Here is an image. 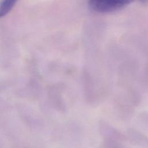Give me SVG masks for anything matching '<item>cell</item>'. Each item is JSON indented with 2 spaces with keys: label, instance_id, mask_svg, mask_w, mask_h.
I'll return each instance as SVG.
<instances>
[{
  "label": "cell",
  "instance_id": "cell-1",
  "mask_svg": "<svg viewBox=\"0 0 148 148\" xmlns=\"http://www.w3.org/2000/svg\"><path fill=\"white\" fill-rule=\"evenodd\" d=\"M81 80L85 101L90 104L98 101L99 99V94L101 92H99L98 82L96 81L94 76L88 69L84 68L81 74Z\"/></svg>",
  "mask_w": 148,
  "mask_h": 148
},
{
  "label": "cell",
  "instance_id": "cell-2",
  "mask_svg": "<svg viewBox=\"0 0 148 148\" xmlns=\"http://www.w3.org/2000/svg\"><path fill=\"white\" fill-rule=\"evenodd\" d=\"M134 0H88L89 8L98 13H108L121 10Z\"/></svg>",
  "mask_w": 148,
  "mask_h": 148
},
{
  "label": "cell",
  "instance_id": "cell-3",
  "mask_svg": "<svg viewBox=\"0 0 148 148\" xmlns=\"http://www.w3.org/2000/svg\"><path fill=\"white\" fill-rule=\"evenodd\" d=\"M114 108L117 117L123 121L130 120L134 112V106L125 93L116 97L114 99Z\"/></svg>",
  "mask_w": 148,
  "mask_h": 148
},
{
  "label": "cell",
  "instance_id": "cell-4",
  "mask_svg": "<svg viewBox=\"0 0 148 148\" xmlns=\"http://www.w3.org/2000/svg\"><path fill=\"white\" fill-rule=\"evenodd\" d=\"M138 68L135 65L123 64L120 66L118 71L119 81L124 87L131 86L130 83L135 81L138 76Z\"/></svg>",
  "mask_w": 148,
  "mask_h": 148
},
{
  "label": "cell",
  "instance_id": "cell-5",
  "mask_svg": "<svg viewBox=\"0 0 148 148\" xmlns=\"http://www.w3.org/2000/svg\"><path fill=\"white\" fill-rule=\"evenodd\" d=\"M98 130L103 138H110L120 142H125L127 140L125 135L104 120L99 121Z\"/></svg>",
  "mask_w": 148,
  "mask_h": 148
},
{
  "label": "cell",
  "instance_id": "cell-6",
  "mask_svg": "<svg viewBox=\"0 0 148 148\" xmlns=\"http://www.w3.org/2000/svg\"><path fill=\"white\" fill-rule=\"evenodd\" d=\"M127 138L132 145L143 147L148 148V136L139 131L129 128L127 130Z\"/></svg>",
  "mask_w": 148,
  "mask_h": 148
},
{
  "label": "cell",
  "instance_id": "cell-7",
  "mask_svg": "<svg viewBox=\"0 0 148 148\" xmlns=\"http://www.w3.org/2000/svg\"><path fill=\"white\" fill-rule=\"evenodd\" d=\"M124 88L125 90V92L124 93L131 104L134 107L139 105L142 100V97L140 92L131 85L127 86Z\"/></svg>",
  "mask_w": 148,
  "mask_h": 148
},
{
  "label": "cell",
  "instance_id": "cell-8",
  "mask_svg": "<svg viewBox=\"0 0 148 148\" xmlns=\"http://www.w3.org/2000/svg\"><path fill=\"white\" fill-rule=\"evenodd\" d=\"M18 0H2L0 3V18L6 15Z\"/></svg>",
  "mask_w": 148,
  "mask_h": 148
},
{
  "label": "cell",
  "instance_id": "cell-9",
  "mask_svg": "<svg viewBox=\"0 0 148 148\" xmlns=\"http://www.w3.org/2000/svg\"><path fill=\"white\" fill-rule=\"evenodd\" d=\"M98 148H129L124 145L121 142L110 139L103 138V141Z\"/></svg>",
  "mask_w": 148,
  "mask_h": 148
},
{
  "label": "cell",
  "instance_id": "cell-10",
  "mask_svg": "<svg viewBox=\"0 0 148 148\" xmlns=\"http://www.w3.org/2000/svg\"><path fill=\"white\" fill-rule=\"evenodd\" d=\"M136 121L140 127L148 130V112H142L137 116Z\"/></svg>",
  "mask_w": 148,
  "mask_h": 148
},
{
  "label": "cell",
  "instance_id": "cell-11",
  "mask_svg": "<svg viewBox=\"0 0 148 148\" xmlns=\"http://www.w3.org/2000/svg\"><path fill=\"white\" fill-rule=\"evenodd\" d=\"M139 2L142 3H143V4H146L148 2V0H138Z\"/></svg>",
  "mask_w": 148,
  "mask_h": 148
}]
</instances>
